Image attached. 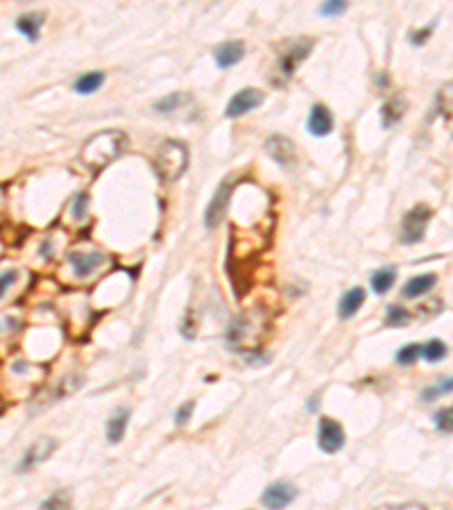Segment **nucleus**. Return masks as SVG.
<instances>
[{"instance_id":"obj_17","label":"nucleus","mask_w":453,"mask_h":510,"mask_svg":"<svg viewBox=\"0 0 453 510\" xmlns=\"http://www.w3.org/2000/svg\"><path fill=\"white\" fill-rule=\"evenodd\" d=\"M363 302H365V290L361 288V286H356V288H349L343 297H340V304H338V315L343 318V320H349V318H354L358 311H361V306H363Z\"/></svg>"},{"instance_id":"obj_6","label":"nucleus","mask_w":453,"mask_h":510,"mask_svg":"<svg viewBox=\"0 0 453 510\" xmlns=\"http://www.w3.org/2000/svg\"><path fill=\"white\" fill-rule=\"evenodd\" d=\"M263 100H266L263 91L254 89V86H247V89H241L238 93H234V98L229 100V105L225 109V116L241 118L245 114H250V111H254L259 105H263Z\"/></svg>"},{"instance_id":"obj_1","label":"nucleus","mask_w":453,"mask_h":510,"mask_svg":"<svg viewBox=\"0 0 453 510\" xmlns=\"http://www.w3.org/2000/svg\"><path fill=\"white\" fill-rule=\"evenodd\" d=\"M125 143L127 138L123 132H118V129H105V132L89 138V143L84 145V161L93 168H105L116 157H121Z\"/></svg>"},{"instance_id":"obj_36","label":"nucleus","mask_w":453,"mask_h":510,"mask_svg":"<svg viewBox=\"0 0 453 510\" xmlns=\"http://www.w3.org/2000/svg\"><path fill=\"white\" fill-rule=\"evenodd\" d=\"M315 406H320V395H313V397H311V404H309V411H315Z\"/></svg>"},{"instance_id":"obj_29","label":"nucleus","mask_w":453,"mask_h":510,"mask_svg":"<svg viewBox=\"0 0 453 510\" xmlns=\"http://www.w3.org/2000/svg\"><path fill=\"white\" fill-rule=\"evenodd\" d=\"M89 213V195L87 193H78L73 200V206H71V215L73 220H84Z\"/></svg>"},{"instance_id":"obj_20","label":"nucleus","mask_w":453,"mask_h":510,"mask_svg":"<svg viewBox=\"0 0 453 510\" xmlns=\"http://www.w3.org/2000/svg\"><path fill=\"white\" fill-rule=\"evenodd\" d=\"M102 84H105V73L91 71V73L80 75L78 80L73 82V89H75V93H80V96H91V93H96Z\"/></svg>"},{"instance_id":"obj_33","label":"nucleus","mask_w":453,"mask_h":510,"mask_svg":"<svg viewBox=\"0 0 453 510\" xmlns=\"http://www.w3.org/2000/svg\"><path fill=\"white\" fill-rule=\"evenodd\" d=\"M433 28H435V23H431L429 28H420V30L410 32V43H413V46H424V43L431 39Z\"/></svg>"},{"instance_id":"obj_25","label":"nucleus","mask_w":453,"mask_h":510,"mask_svg":"<svg viewBox=\"0 0 453 510\" xmlns=\"http://www.w3.org/2000/svg\"><path fill=\"white\" fill-rule=\"evenodd\" d=\"M420 356H422V345L410 343V345H404V347L397 352V363L399 365H415V361Z\"/></svg>"},{"instance_id":"obj_4","label":"nucleus","mask_w":453,"mask_h":510,"mask_svg":"<svg viewBox=\"0 0 453 510\" xmlns=\"http://www.w3.org/2000/svg\"><path fill=\"white\" fill-rule=\"evenodd\" d=\"M232 191H234V184L229 179H225L218 186V191L213 193L207 211H204V224H207V229H216V227H220V224H222V220H225Z\"/></svg>"},{"instance_id":"obj_7","label":"nucleus","mask_w":453,"mask_h":510,"mask_svg":"<svg viewBox=\"0 0 453 510\" xmlns=\"http://www.w3.org/2000/svg\"><path fill=\"white\" fill-rule=\"evenodd\" d=\"M266 152H268V157L281 168L295 166V161H297L295 143L290 141L288 136H281V134H272L268 138V141H266Z\"/></svg>"},{"instance_id":"obj_16","label":"nucleus","mask_w":453,"mask_h":510,"mask_svg":"<svg viewBox=\"0 0 453 510\" xmlns=\"http://www.w3.org/2000/svg\"><path fill=\"white\" fill-rule=\"evenodd\" d=\"M130 409H118L114 411V415L109 418L107 422V440L109 445H118L121 440L125 438V431H127V425H130Z\"/></svg>"},{"instance_id":"obj_8","label":"nucleus","mask_w":453,"mask_h":510,"mask_svg":"<svg viewBox=\"0 0 453 510\" xmlns=\"http://www.w3.org/2000/svg\"><path fill=\"white\" fill-rule=\"evenodd\" d=\"M318 447L324 454H336L345 447V431L336 420L322 418L318 427Z\"/></svg>"},{"instance_id":"obj_5","label":"nucleus","mask_w":453,"mask_h":510,"mask_svg":"<svg viewBox=\"0 0 453 510\" xmlns=\"http://www.w3.org/2000/svg\"><path fill=\"white\" fill-rule=\"evenodd\" d=\"M297 499V488L290 481H275L263 490L261 501L268 510H284Z\"/></svg>"},{"instance_id":"obj_18","label":"nucleus","mask_w":453,"mask_h":510,"mask_svg":"<svg viewBox=\"0 0 453 510\" xmlns=\"http://www.w3.org/2000/svg\"><path fill=\"white\" fill-rule=\"evenodd\" d=\"M435 283H438V277L435 274H417V277H413V279H408L406 283H404V297H408V299H417V297H422V295H426V293H431L433 288H435Z\"/></svg>"},{"instance_id":"obj_19","label":"nucleus","mask_w":453,"mask_h":510,"mask_svg":"<svg viewBox=\"0 0 453 510\" xmlns=\"http://www.w3.org/2000/svg\"><path fill=\"white\" fill-rule=\"evenodd\" d=\"M406 114V100L401 96L390 98L386 105L381 107V123L386 129H392Z\"/></svg>"},{"instance_id":"obj_23","label":"nucleus","mask_w":453,"mask_h":510,"mask_svg":"<svg viewBox=\"0 0 453 510\" xmlns=\"http://www.w3.org/2000/svg\"><path fill=\"white\" fill-rule=\"evenodd\" d=\"M449 393H453V377L440 379V381H435L433 386L426 388V390H422V402H433V400H438V397H444Z\"/></svg>"},{"instance_id":"obj_10","label":"nucleus","mask_w":453,"mask_h":510,"mask_svg":"<svg viewBox=\"0 0 453 510\" xmlns=\"http://www.w3.org/2000/svg\"><path fill=\"white\" fill-rule=\"evenodd\" d=\"M55 449H57V440H53V438H41V440H37V443H34L28 449V452L23 454V461L19 463V472L25 474V472L34 470L37 465L48 461V458L53 456Z\"/></svg>"},{"instance_id":"obj_2","label":"nucleus","mask_w":453,"mask_h":510,"mask_svg":"<svg viewBox=\"0 0 453 510\" xmlns=\"http://www.w3.org/2000/svg\"><path fill=\"white\" fill-rule=\"evenodd\" d=\"M155 166L164 181H175L186 172L188 150L179 141H164L155 154Z\"/></svg>"},{"instance_id":"obj_13","label":"nucleus","mask_w":453,"mask_h":510,"mask_svg":"<svg viewBox=\"0 0 453 510\" xmlns=\"http://www.w3.org/2000/svg\"><path fill=\"white\" fill-rule=\"evenodd\" d=\"M333 123H336V120H333V114L329 111V107L327 105H313V109H311V116H309V132L313 134V136H329L331 132H333Z\"/></svg>"},{"instance_id":"obj_32","label":"nucleus","mask_w":453,"mask_h":510,"mask_svg":"<svg viewBox=\"0 0 453 510\" xmlns=\"http://www.w3.org/2000/svg\"><path fill=\"white\" fill-rule=\"evenodd\" d=\"M193 411H195V402H184L182 406H179L177 413H175L177 427H186V425H188V420L193 418Z\"/></svg>"},{"instance_id":"obj_14","label":"nucleus","mask_w":453,"mask_h":510,"mask_svg":"<svg viewBox=\"0 0 453 510\" xmlns=\"http://www.w3.org/2000/svg\"><path fill=\"white\" fill-rule=\"evenodd\" d=\"M191 105H193V98L184 91H177V93H170V96L157 100L155 111L161 116H173V114H179V111L191 107Z\"/></svg>"},{"instance_id":"obj_21","label":"nucleus","mask_w":453,"mask_h":510,"mask_svg":"<svg viewBox=\"0 0 453 510\" xmlns=\"http://www.w3.org/2000/svg\"><path fill=\"white\" fill-rule=\"evenodd\" d=\"M395 281H397V268H379V270L370 277L372 290L376 295H386V293L395 286Z\"/></svg>"},{"instance_id":"obj_3","label":"nucleus","mask_w":453,"mask_h":510,"mask_svg":"<svg viewBox=\"0 0 453 510\" xmlns=\"http://www.w3.org/2000/svg\"><path fill=\"white\" fill-rule=\"evenodd\" d=\"M433 218V211L426 204H415L404 215V222H401V243L404 245H417L422 243V238L426 234V227Z\"/></svg>"},{"instance_id":"obj_26","label":"nucleus","mask_w":453,"mask_h":510,"mask_svg":"<svg viewBox=\"0 0 453 510\" xmlns=\"http://www.w3.org/2000/svg\"><path fill=\"white\" fill-rule=\"evenodd\" d=\"M438 109H440V114L444 116V120L451 118V114H453V82L444 86V89H440V93H438Z\"/></svg>"},{"instance_id":"obj_31","label":"nucleus","mask_w":453,"mask_h":510,"mask_svg":"<svg viewBox=\"0 0 453 510\" xmlns=\"http://www.w3.org/2000/svg\"><path fill=\"white\" fill-rule=\"evenodd\" d=\"M16 281H19V270H5V272H0V299L7 295V290H10Z\"/></svg>"},{"instance_id":"obj_22","label":"nucleus","mask_w":453,"mask_h":510,"mask_svg":"<svg viewBox=\"0 0 453 510\" xmlns=\"http://www.w3.org/2000/svg\"><path fill=\"white\" fill-rule=\"evenodd\" d=\"M71 506H73L71 495L66 490H57L48 499L41 501L39 510H71Z\"/></svg>"},{"instance_id":"obj_34","label":"nucleus","mask_w":453,"mask_h":510,"mask_svg":"<svg viewBox=\"0 0 453 510\" xmlns=\"http://www.w3.org/2000/svg\"><path fill=\"white\" fill-rule=\"evenodd\" d=\"M53 238H46L44 243H41V247H39V256H44V258H48L50 254H53Z\"/></svg>"},{"instance_id":"obj_24","label":"nucleus","mask_w":453,"mask_h":510,"mask_svg":"<svg viewBox=\"0 0 453 510\" xmlns=\"http://www.w3.org/2000/svg\"><path fill=\"white\" fill-rule=\"evenodd\" d=\"M447 343H442L440 338H433L429 340L426 345H422V356L429 361V363H438L442 361L444 356H447Z\"/></svg>"},{"instance_id":"obj_9","label":"nucleus","mask_w":453,"mask_h":510,"mask_svg":"<svg viewBox=\"0 0 453 510\" xmlns=\"http://www.w3.org/2000/svg\"><path fill=\"white\" fill-rule=\"evenodd\" d=\"M311 50H313V39H299L295 43H290L288 50L279 59V68H281V73H284V77H293L299 64L311 55Z\"/></svg>"},{"instance_id":"obj_11","label":"nucleus","mask_w":453,"mask_h":510,"mask_svg":"<svg viewBox=\"0 0 453 510\" xmlns=\"http://www.w3.org/2000/svg\"><path fill=\"white\" fill-rule=\"evenodd\" d=\"M66 261L73 268L75 277H91L100 268V263L105 261V254L102 252H71L66 256Z\"/></svg>"},{"instance_id":"obj_27","label":"nucleus","mask_w":453,"mask_h":510,"mask_svg":"<svg viewBox=\"0 0 453 510\" xmlns=\"http://www.w3.org/2000/svg\"><path fill=\"white\" fill-rule=\"evenodd\" d=\"M433 422H435V429L442 431V434H453V406L440 409L433 415Z\"/></svg>"},{"instance_id":"obj_12","label":"nucleus","mask_w":453,"mask_h":510,"mask_svg":"<svg viewBox=\"0 0 453 510\" xmlns=\"http://www.w3.org/2000/svg\"><path fill=\"white\" fill-rule=\"evenodd\" d=\"M245 50L247 48H245L243 41H238V39L225 41V43H220L216 50H213V59H216L218 68H232L245 57Z\"/></svg>"},{"instance_id":"obj_37","label":"nucleus","mask_w":453,"mask_h":510,"mask_svg":"<svg viewBox=\"0 0 453 510\" xmlns=\"http://www.w3.org/2000/svg\"><path fill=\"white\" fill-rule=\"evenodd\" d=\"M23 370H25V368H23V363H14V372H19V375H21Z\"/></svg>"},{"instance_id":"obj_30","label":"nucleus","mask_w":453,"mask_h":510,"mask_svg":"<svg viewBox=\"0 0 453 510\" xmlns=\"http://www.w3.org/2000/svg\"><path fill=\"white\" fill-rule=\"evenodd\" d=\"M318 12L322 16H338V14L347 12V3H345V0H329V3L320 5Z\"/></svg>"},{"instance_id":"obj_28","label":"nucleus","mask_w":453,"mask_h":510,"mask_svg":"<svg viewBox=\"0 0 453 510\" xmlns=\"http://www.w3.org/2000/svg\"><path fill=\"white\" fill-rule=\"evenodd\" d=\"M408 320H410L408 309L399 306V304H395V306H390V309H388V315H386V324H388V327H401V324H406Z\"/></svg>"},{"instance_id":"obj_35","label":"nucleus","mask_w":453,"mask_h":510,"mask_svg":"<svg viewBox=\"0 0 453 510\" xmlns=\"http://www.w3.org/2000/svg\"><path fill=\"white\" fill-rule=\"evenodd\" d=\"M376 510H424V508L417 506V504H401V506H383V508H376Z\"/></svg>"},{"instance_id":"obj_15","label":"nucleus","mask_w":453,"mask_h":510,"mask_svg":"<svg viewBox=\"0 0 453 510\" xmlns=\"http://www.w3.org/2000/svg\"><path fill=\"white\" fill-rule=\"evenodd\" d=\"M44 23H46V14H41V12H28V14H23V16H19V19H16V30H19L28 41L34 43V41L39 39Z\"/></svg>"}]
</instances>
